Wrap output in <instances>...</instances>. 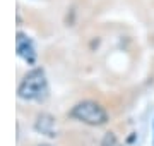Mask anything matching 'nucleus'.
Returning <instances> with one entry per match:
<instances>
[{"label": "nucleus", "instance_id": "obj_2", "mask_svg": "<svg viewBox=\"0 0 154 146\" xmlns=\"http://www.w3.org/2000/svg\"><path fill=\"white\" fill-rule=\"evenodd\" d=\"M70 115L84 124H89V125H103L108 120V113H106L105 108L99 103L91 101V100L77 103L75 107L72 108Z\"/></svg>", "mask_w": 154, "mask_h": 146}, {"label": "nucleus", "instance_id": "obj_4", "mask_svg": "<svg viewBox=\"0 0 154 146\" xmlns=\"http://www.w3.org/2000/svg\"><path fill=\"white\" fill-rule=\"evenodd\" d=\"M53 125H55L53 117H51V115H46V113H43V115H39V117H38L36 129H38L39 132H43V134L50 136V138H53V136H57L55 131H53Z\"/></svg>", "mask_w": 154, "mask_h": 146}, {"label": "nucleus", "instance_id": "obj_6", "mask_svg": "<svg viewBox=\"0 0 154 146\" xmlns=\"http://www.w3.org/2000/svg\"><path fill=\"white\" fill-rule=\"evenodd\" d=\"M39 146H50V144H39Z\"/></svg>", "mask_w": 154, "mask_h": 146}, {"label": "nucleus", "instance_id": "obj_3", "mask_svg": "<svg viewBox=\"0 0 154 146\" xmlns=\"http://www.w3.org/2000/svg\"><path fill=\"white\" fill-rule=\"evenodd\" d=\"M16 48H17V55L24 59V60L33 65L36 62V50H34V45L31 38L28 34L24 33H17V38H16Z\"/></svg>", "mask_w": 154, "mask_h": 146}, {"label": "nucleus", "instance_id": "obj_5", "mask_svg": "<svg viewBox=\"0 0 154 146\" xmlns=\"http://www.w3.org/2000/svg\"><path fill=\"white\" fill-rule=\"evenodd\" d=\"M101 146H122V144L118 143V139L113 132H106L103 141H101Z\"/></svg>", "mask_w": 154, "mask_h": 146}, {"label": "nucleus", "instance_id": "obj_1", "mask_svg": "<svg viewBox=\"0 0 154 146\" xmlns=\"http://www.w3.org/2000/svg\"><path fill=\"white\" fill-rule=\"evenodd\" d=\"M17 95L22 100H34V101L46 100V96H48V81H46L43 69L38 67L29 71L21 81Z\"/></svg>", "mask_w": 154, "mask_h": 146}]
</instances>
